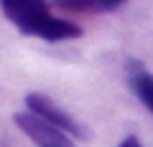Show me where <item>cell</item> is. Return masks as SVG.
<instances>
[{
  "label": "cell",
  "mask_w": 153,
  "mask_h": 147,
  "mask_svg": "<svg viewBox=\"0 0 153 147\" xmlns=\"http://www.w3.org/2000/svg\"><path fill=\"white\" fill-rule=\"evenodd\" d=\"M0 8L18 31L28 36H38V38L44 36L46 26L54 18L49 13L46 0H0Z\"/></svg>",
  "instance_id": "6da1fadb"
},
{
  "label": "cell",
  "mask_w": 153,
  "mask_h": 147,
  "mask_svg": "<svg viewBox=\"0 0 153 147\" xmlns=\"http://www.w3.org/2000/svg\"><path fill=\"white\" fill-rule=\"evenodd\" d=\"M16 124H18V129L26 132L38 147H71L69 135H64L61 129H56L54 124H49L46 119L31 114V112L16 114Z\"/></svg>",
  "instance_id": "7a4b0ae2"
},
{
  "label": "cell",
  "mask_w": 153,
  "mask_h": 147,
  "mask_svg": "<svg viewBox=\"0 0 153 147\" xmlns=\"http://www.w3.org/2000/svg\"><path fill=\"white\" fill-rule=\"evenodd\" d=\"M123 3H125V0H100V8H102V10H115V8L123 5Z\"/></svg>",
  "instance_id": "8992f818"
},
{
  "label": "cell",
  "mask_w": 153,
  "mask_h": 147,
  "mask_svg": "<svg viewBox=\"0 0 153 147\" xmlns=\"http://www.w3.org/2000/svg\"><path fill=\"white\" fill-rule=\"evenodd\" d=\"M130 84H133V89H135V94L140 97V102L153 112V76L146 74V71H138L135 76L130 79Z\"/></svg>",
  "instance_id": "277c9868"
},
{
  "label": "cell",
  "mask_w": 153,
  "mask_h": 147,
  "mask_svg": "<svg viewBox=\"0 0 153 147\" xmlns=\"http://www.w3.org/2000/svg\"><path fill=\"white\" fill-rule=\"evenodd\" d=\"M26 107H28V112H31V114L46 119L49 124H54L56 129H61L64 135L84 137V129H82V127L76 124V122L64 112V109L56 107L49 97H44V94H28V97H26Z\"/></svg>",
  "instance_id": "3957f363"
},
{
  "label": "cell",
  "mask_w": 153,
  "mask_h": 147,
  "mask_svg": "<svg viewBox=\"0 0 153 147\" xmlns=\"http://www.w3.org/2000/svg\"><path fill=\"white\" fill-rule=\"evenodd\" d=\"M120 147H143V145H140L138 137H125V140L120 142Z\"/></svg>",
  "instance_id": "52a82bcc"
},
{
  "label": "cell",
  "mask_w": 153,
  "mask_h": 147,
  "mask_svg": "<svg viewBox=\"0 0 153 147\" xmlns=\"http://www.w3.org/2000/svg\"><path fill=\"white\" fill-rule=\"evenodd\" d=\"M54 5L64 8V10H71V13H94V10H102V8H100V0H54Z\"/></svg>",
  "instance_id": "5b68a950"
}]
</instances>
